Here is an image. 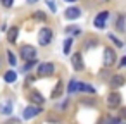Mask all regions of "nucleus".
Wrapping results in <instances>:
<instances>
[{"instance_id":"1","label":"nucleus","mask_w":126,"mask_h":124,"mask_svg":"<svg viewBox=\"0 0 126 124\" xmlns=\"http://www.w3.org/2000/svg\"><path fill=\"white\" fill-rule=\"evenodd\" d=\"M55 72V66L52 64V62H42L40 66H38V69H36V74L40 76V78H48V76H52Z\"/></svg>"},{"instance_id":"2","label":"nucleus","mask_w":126,"mask_h":124,"mask_svg":"<svg viewBox=\"0 0 126 124\" xmlns=\"http://www.w3.org/2000/svg\"><path fill=\"white\" fill-rule=\"evenodd\" d=\"M52 38H54V33H52L50 28H42L40 29V33H38V43L42 47H47L52 41Z\"/></svg>"},{"instance_id":"3","label":"nucleus","mask_w":126,"mask_h":124,"mask_svg":"<svg viewBox=\"0 0 126 124\" xmlns=\"http://www.w3.org/2000/svg\"><path fill=\"white\" fill-rule=\"evenodd\" d=\"M36 55H38V52H36V48L33 45H23L21 47V57L24 60H35Z\"/></svg>"},{"instance_id":"4","label":"nucleus","mask_w":126,"mask_h":124,"mask_svg":"<svg viewBox=\"0 0 126 124\" xmlns=\"http://www.w3.org/2000/svg\"><path fill=\"white\" fill-rule=\"evenodd\" d=\"M42 107L40 105H30V107H26L24 109V112H23V117L26 119V121H30V119H33V117H36L38 114H42Z\"/></svg>"},{"instance_id":"5","label":"nucleus","mask_w":126,"mask_h":124,"mask_svg":"<svg viewBox=\"0 0 126 124\" xmlns=\"http://www.w3.org/2000/svg\"><path fill=\"white\" fill-rule=\"evenodd\" d=\"M121 105V95L117 93V91H112V93H109L107 95V107L109 109H117Z\"/></svg>"},{"instance_id":"6","label":"nucleus","mask_w":126,"mask_h":124,"mask_svg":"<svg viewBox=\"0 0 126 124\" xmlns=\"http://www.w3.org/2000/svg\"><path fill=\"white\" fill-rule=\"evenodd\" d=\"M114 62H116V52H114L110 47H105V48H104V66L110 67Z\"/></svg>"},{"instance_id":"7","label":"nucleus","mask_w":126,"mask_h":124,"mask_svg":"<svg viewBox=\"0 0 126 124\" xmlns=\"http://www.w3.org/2000/svg\"><path fill=\"white\" fill-rule=\"evenodd\" d=\"M71 64H73V67H74V71H83V69H85V62H83V55H81L79 52H76V54H73V55H71Z\"/></svg>"},{"instance_id":"8","label":"nucleus","mask_w":126,"mask_h":124,"mask_svg":"<svg viewBox=\"0 0 126 124\" xmlns=\"http://www.w3.org/2000/svg\"><path fill=\"white\" fill-rule=\"evenodd\" d=\"M107 17H109V12H107V11L98 12V16H97L95 21H93V26H95L97 29H104V28H105V21H107Z\"/></svg>"},{"instance_id":"9","label":"nucleus","mask_w":126,"mask_h":124,"mask_svg":"<svg viewBox=\"0 0 126 124\" xmlns=\"http://www.w3.org/2000/svg\"><path fill=\"white\" fill-rule=\"evenodd\" d=\"M0 114H4V115L12 114V100H5V102L0 103Z\"/></svg>"},{"instance_id":"10","label":"nucleus","mask_w":126,"mask_h":124,"mask_svg":"<svg viewBox=\"0 0 126 124\" xmlns=\"http://www.w3.org/2000/svg\"><path fill=\"white\" fill-rule=\"evenodd\" d=\"M28 98L31 100V103H36V105H43V102H45V98L42 96L40 91H31Z\"/></svg>"},{"instance_id":"11","label":"nucleus","mask_w":126,"mask_h":124,"mask_svg":"<svg viewBox=\"0 0 126 124\" xmlns=\"http://www.w3.org/2000/svg\"><path fill=\"white\" fill-rule=\"evenodd\" d=\"M64 16H66V19H78V17L81 16V11H79L78 7H69Z\"/></svg>"},{"instance_id":"12","label":"nucleus","mask_w":126,"mask_h":124,"mask_svg":"<svg viewBox=\"0 0 126 124\" xmlns=\"http://www.w3.org/2000/svg\"><path fill=\"white\" fill-rule=\"evenodd\" d=\"M62 91H64V84H62V81L59 79V81L55 83V88H54L52 93H50V98H59V96L62 95Z\"/></svg>"},{"instance_id":"13","label":"nucleus","mask_w":126,"mask_h":124,"mask_svg":"<svg viewBox=\"0 0 126 124\" xmlns=\"http://www.w3.org/2000/svg\"><path fill=\"white\" fill-rule=\"evenodd\" d=\"M17 35H19V28H17V26H12V28L7 31V40H9L11 43H16Z\"/></svg>"},{"instance_id":"14","label":"nucleus","mask_w":126,"mask_h":124,"mask_svg":"<svg viewBox=\"0 0 126 124\" xmlns=\"http://www.w3.org/2000/svg\"><path fill=\"white\" fill-rule=\"evenodd\" d=\"M114 26L117 28V31H124V29H126V16H124V14H119V17H117V21L114 23Z\"/></svg>"},{"instance_id":"15","label":"nucleus","mask_w":126,"mask_h":124,"mask_svg":"<svg viewBox=\"0 0 126 124\" xmlns=\"http://www.w3.org/2000/svg\"><path fill=\"white\" fill-rule=\"evenodd\" d=\"M123 84H124V78H123L121 74L112 76V79H110V86H112V88H121Z\"/></svg>"},{"instance_id":"16","label":"nucleus","mask_w":126,"mask_h":124,"mask_svg":"<svg viewBox=\"0 0 126 124\" xmlns=\"http://www.w3.org/2000/svg\"><path fill=\"white\" fill-rule=\"evenodd\" d=\"M76 91H79V81L78 79H71L69 81V86H67V93H76Z\"/></svg>"},{"instance_id":"17","label":"nucleus","mask_w":126,"mask_h":124,"mask_svg":"<svg viewBox=\"0 0 126 124\" xmlns=\"http://www.w3.org/2000/svg\"><path fill=\"white\" fill-rule=\"evenodd\" d=\"M16 79H17L16 71H7V72H5V76H4V81H5V83H14Z\"/></svg>"},{"instance_id":"18","label":"nucleus","mask_w":126,"mask_h":124,"mask_svg":"<svg viewBox=\"0 0 126 124\" xmlns=\"http://www.w3.org/2000/svg\"><path fill=\"white\" fill-rule=\"evenodd\" d=\"M79 91H88V93H93V91H95V88H93L92 84H88V83H81V81H79Z\"/></svg>"},{"instance_id":"19","label":"nucleus","mask_w":126,"mask_h":124,"mask_svg":"<svg viewBox=\"0 0 126 124\" xmlns=\"http://www.w3.org/2000/svg\"><path fill=\"white\" fill-rule=\"evenodd\" d=\"M71 45H73V38H67V40L64 41V54H66V55L71 52Z\"/></svg>"},{"instance_id":"20","label":"nucleus","mask_w":126,"mask_h":124,"mask_svg":"<svg viewBox=\"0 0 126 124\" xmlns=\"http://www.w3.org/2000/svg\"><path fill=\"white\" fill-rule=\"evenodd\" d=\"M7 55H9V64H11V66H16V62H17V60H16V55H14L12 52H7Z\"/></svg>"},{"instance_id":"21","label":"nucleus","mask_w":126,"mask_h":124,"mask_svg":"<svg viewBox=\"0 0 126 124\" xmlns=\"http://www.w3.org/2000/svg\"><path fill=\"white\" fill-rule=\"evenodd\" d=\"M36 66V59L35 60H28V64L24 66V71H31V67H35Z\"/></svg>"},{"instance_id":"22","label":"nucleus","mask_w":126,"mask_h":124,"mask_svg":"<svg viewBox=\"0 0 126 124\" xmlns=\"http://www.w3.org/2000/svg\"><path fill=\"white\" fill-rule=\"evenodd\" d=\"M35 19H38V21H45V19H47V16H45L43 12H40V11H38V12H35Z\"/></svg>"},{"instance_id":"23","label":"nucleus","mask_w":126,"mask_h":124,"mask_svg":"<svg viewBox=\"0 0 126 124\" xmlns=\"http://www.w3.org/2000/svg\"><path fill=\"white\" fill-rule=\"evenodd\" d=\"M2 2V5L5 7V9H9V7H12V4H14V0H0Z\"/></svg>"},{"instance_id":"24","label":"nucleus","mask_w":126,"mask_h":124,"mask_svg":"<svg viewBox=\"0 0 126 124\" xmlns=\"http://www.w3.org/2000/svg\"><path fill=\"white\" fill-rule=\"evenodd\" d=\"M109 38H110V40H112V41L116 43V47H123V43H121V41H119V40H117V38H116L114 35H109Z\"/></svg>"},{"instance_id":"25","label":"nucleus","mask_w":126,"mask_h":124,"mask_svg":"<svg viewBox=\"0 0 126 124\" xmlns=\"http://www.w3.org/2000/svg\"><path fill=\"white\" fill-rule=\"evenodd\" d=\"M47 5L50 7V11H52V12H55V4H54V2H50V0H47Z\"/></svg>"},{"instance_id":"26","label":"nucleus","mask_w":126,"mask_h":124,"mask_svg":"<svg viewBox=\"0 0 126 124\" xmlns=\"http://www.w3.org/2000/svg\"><path fill=\"white\" fill-rule=\"evenodd\" d=\"M121 117L126 119V109H121Z\"/></svg>"},{"instance_id":"27","label":"nucleus","mask_w":126,"mask_h":124,"mask_svg":"<svg viewBox=\"0 0 126 124\" xmlns=\"http://www.w3.org/2000/svg\"><path fill=\"white\" fill-rule=\"evenodd\" d=\"M124 66H126V57H124V59L121 60V67H124Z\"/></svg>"},{"instance_id":"28","label":"nucleus","mask_w":126,"mask_h":124,"mask_svg":"<svg viewBox=\"0 0 126 124\" xmlns=\"http://www.w3.org/2000/svg\"><path fill=\"white\" fill-rule=\"evenodd\" d=\"M36 2V0H28V4H35Z\"/></svg>"},{"instance_id":"29","label":"nucleus","mask_w":126,"mask_h":124,"mask_svg":"<svg viewBox=\"0 0 126 124\" xmlns=\"http://www.w3.org/2000/svg\"><path fill=\"white\" fill-rule=\"evenodd\" d=\"M66 2H74V0H66Z\"/></svg>"},{"instance_id":"30","label":"nucleus","mask_w":126,"mask_h":124,"mask_svg":"<svg viewBox=\"0 0 126 124\" xmlns=\"http://www.w3.org/2000/svg\"><path fill=\"white\" fill-rule=\"evenodd\" d=\"M7 124H16V122H7Z\"/></svg>"},{"instance_id":"31","label":"nucleus","mask_w":126,"mask_h":124,"mask_svg":"<svg viewBox=\"0 0 126 124\" xmlns=\"http://www.w3.org/2000/svg\"><path fill=\"white\" fill-rule=\"evenodd\" d=\"M102 2H109V0H102Z\"/></svg>"}]
</instances>
